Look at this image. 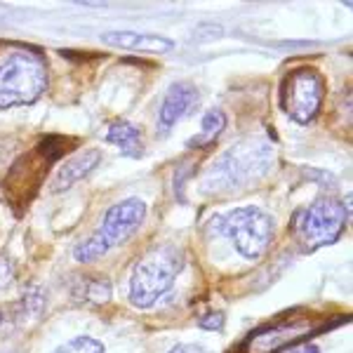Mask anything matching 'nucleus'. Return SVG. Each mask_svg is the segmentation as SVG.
<instances>
[{
    "label": "nucleus",
    "mask_w": 353,
    "mask_h": 353,
    "mask_svg": "<svg viewBox=\"0 0 353 353\" xmlns=\"http://www.w3.org/2000/svg\"><path fill=\"white\" fill-rule=\"evenodd\" d=\"M271 161L273 146L266 139L252 137V139L238 141L210 165L201 179V191L210 196H221V193H236L245 186H252L269 172Z\"/></svg>",
    "instance_id": "nucleus-1"
},
{
    "label": "nucleus",
    "mask_w": 353,
    "mask_h": 353,
    "mask_svg": "<svg viewBox=\"0 0 353 353\" xmlns=\"http://www.w3.org/2000/svg\"><path fill=\"white\" fill-rule=\"evenodd\" d=\"M184 269V254L174 245H153L137 259L130 276V301L137 309H151L172 290Z\"/></svg>",
    "instance_id": "nucleus-2"
},
{
    "label": "nucleus",
    "mask_w": 353,
    "mask_h": 353,
    "mask_svg": "<svg viewBox=\"0 0 353 353\" xmlns=\"http://www.w3.org/2000/svg\"><path fill=\"white\" fill-rule=\"evenodd\" d=\"M48 90V66L43 57L14 50L0 59V109L24 106L41 99Z\"/></svg>",
    "instance_id": "nucleus-3"
},
{
    "label": "nucleus",
    "mask_w": 353,
    "mask_h": 353,
    "mask_svg": "<svg viewBox=\"0 0 353 353\" xmlns=\"http://www.w3.org/2000/svg\"><path fill=\"white\" fill-rule=\"evenodd\" d=\"M217 236H226L245 259H259L276 236V221L259 208H238L210 221Z\"/></svg>",
    "instance_id": "nucleus-4"
},
{
    "label": "nucleus",
    "mask_w": 353,
    "mask_h": 353,
    "mask_svg": "<svg viewBox=\"0 0 353 353\" xmlns=\"http://www.w3.org/2000/svg\"><path fill=\"white\" fill-rule=\"evenodd\" d=\"M346 219H349L346 205L337 198L323 196L294 214L292 231L299 248L304 252H313V250H321L339 241V236L346 229Z\"/></svg>",
    "instance_id": "nucleus-5"
},
{
    "label": "nucleus",
    "mask_w": 353,
    "mask_h": 353,
    "mask_svg": "<svg viewBox=\"0 0 353 353\" xmlns=\"http://www.w3.org/2000/svg\"><path fill=\"white\" fill-rule=\"evenodd\" d=\"M325 94V85L316 68L299 66L285 76L281 85V106L294 123H311L318 116Z\"/></svg>",
    "instance_id": "nucleus-6"
},
{
    "label": "nucleus",
    "mask_w": 353,
    "mask_h": 353,
    "mask_svg": "<svg viewBox=\"0 0 353 353\" xmlns=\"http://www.w3.org/2000/svg\"><path fill=\"white\" fill-rule=\"evenodd\" d=\"M144 217H146V205L139 198H128V201L113 205L109 212H106L101 229L92 233V236L101 245V250L109 252L116 245H123L130 236H134Z\"/></svg>",
    "instance_id": "nucleus-7"
},
{
    "label": "nucleus",
    "mask_w": 353,
    "mask_h": 353,
    "mask_svg": "<svg viewBox=\"0 0 353 353\" xmlns=\"http://www.w3.org/2000/svg\"><path fill=\"white\" fill-rule=\"evenodd\" d=\"M52 158L54 156H45V146L31 151L24 158H19V163L10 170L8 184H5L10 201L14 198V193H21V196H24V191L28 193V196H33L38 186H41V181L45 176V170L50 168Z\"/></svg>",
    "instance_id": "nucleus-8"
},
{
    "label": "nucleus",
    "mask_w": 353,
    "mask_h": 353,
    "mask_svg": "<svg viewBox=\"0 0 353 353\" xmlns=\"http://www.w3.org/2000/svg\"><path fill=\"white\" fill-rule=\"evenodd\" d=\"M196 104H198V90L193 88V83L179 81V83L170 85L168 94H165V99H163L161 113H158V125H161L163 132L174 128L186 113L191 109H196Z\"/></svg>",
    "instance_id": "nucleus-9"
},
{
    "label": "nucleus",
    "mask_w": 353,
    "mask_h": 353,
    "mask_svg": "<svg viewBox=\"0 0 353 353\" xmlns=\"http://www.w3.org/2000/svg\"><path fill=\"white\" fill-rule=\"evenodd\" d=\"M101 161V153L97 149H90V151H83V153H76V156L71 158V161H66L64 165L59 168V172L54 174L52 184H50V189L52 191H66L71 189L76 181H81L83 176H88L92 170L99 165Z\"/></svg>",
    "instance_id": "nucleus-10"
},
{
    "label": "nucleus",
    "mask_w": 353,
    "mask_h": 353,
    "mask_svg": "<svg viewBox=\"0 0 353 353\" xmlns=\"http://www.w3.org/2000/svg\"><path fill=\"white\" fill-rule=\"evenodd\" d=\"M101 41L109 45H118L125 50H139V52H170L174 50V41L163 36H153V33H132V31H109L101 36Z\"/></svg>",
    "instance_id": "nucleus-11"
},
{
    "label": "nucleus",
    "mask_w": 353,
    "mask_h": 353,
    "mask_svg": "<svg viewBox=\"0 0 353 353\" xmlns=\"http://www.w3.org/2000/svg\"><path fill=\"white\" fill-rule=\"evenodd\" d=\"M106 141L113 146H118L125 156L130 158H139L144 153V141H141V132L128 121H118L113 123L106 132Z\"/></svg>",
    "instance_id": "nucleus-12"
},
{
    "label": "nucleus",
    "mask_w": 353,
    "mask_h": 353,
    "mask_svg": "<svg viewBox=\"0 0 353 353\" xmlns=\"http://www.w3.org/2000/svg\"><path fill=\"white\" fill-rule=\"evenodd\" d=\"M224 128H226V116H224V111H219V109L208 111V113L203 116L201 132H198V137H193V139L189 141V146H191V149H201V146L212 144V141L221 134V130H224Z\"/></svg>",
    "instance_id": "nucleus-13"
},
{
    "label": "nucleus",
    "mask_w": 353,
    "mask_h": 353,
    "mask_svg": "<svg viewBox=\"0 0 353 353\" xmlns=\"http://www.w3.org/2000/svg\"><path fill=\"white\" fill-rule=\"evenodd\" d=\"M76 297L88 304H106L111 299V285L104 278H83L76 285Z\"/></svg>",
    "instance_id": "nucleus-14"
},
{
    "label": "nucleus",
    "mask_w": 353,
    "mask_h": 353,
    "mask_svg": "<svg viewBox=\"0 0 353 353\" xmlns=\"http://www.w3.org/2000/svg\"><path fill=\"white\" fill-rule=\"evenodd\" d=\"M52 353H104V344L92 337H76L66 344L57 346Z\"/></svg>",
    "instance_id": "nucleus-15"
},
{
    "label": "nucleus",
    "mask_w": 353,
    "mask_h": 353,
    "mask_svg": "<svg viewBox=\"0 0 353 353\" xmlns=\"http://www.w3.org/2000/svg\"><path fill=\"white\" fill-rule=\"evenodd\" d=\"M12 278H14V269H12V264H10L5 257H0V290H5L12 283Z\"/></svg>",
    "instance_id": "nucleus-16"
},
{
    "label": "nucleus",
    "mask_w": 353,
    "mask_h": 353,
    "mask_svg": "<svg viewBox=\"0 0 353 353\" xmlns=\"http://www.w3.org/2000/svg\"><path fill=\"white\" fill-rule=\"evenodd\" d=\"M221 33H224V31H221V26H217V24H201V26H198L196 28V38H198V41H205V38H217V36H221Z\"/></svg>",
    "instance_id": "nucleus-17"
},
{
    "label": "nucleus",
    "mask_w": 353,
    "mask_h": 353,
    "mask_svg": "<svg viewBox=\"0 0 353 353\" xmlns=\"http://www.w3.org/2000/svg\"><path fill=\"white\" fill-rule=\"evenodd\" d=\"M221 323H224V316L221 313H212V316H205L201 321V327L205 330H219Z\"/></svg>",
    "instance_id": "nucleus-18"
},
{
    "label": "nucleus",
    "mask_w": 353,
    "mask_h": 353,
    "mask_svg": "<svg viewBox=\"0 0 353 353\" xmlns=\"http://www.w3.org/2000/svg\"><path fill=\"white\" fill-rule=\"evenodd\" d=\"M168 353H205L198 344H176L174 349H170Z\"/></svg>",
    "instance_id": "nucleus-19"
},
{
    "label": "nucleus",
    "mask_w": 353,
    "mask_h": 353,
    "mask_svg": "<svg viewBox=\"0 0 353 353\" xmlns=\"http://www.w3.org/2000/svg\"><path fill=\"white\" fill-rule=\"evenodd\" d=\"M301 353H321V351H318V346H306Z\"/></svg>",
    "instance_id": "nucleus-20"
},
{
    "label": "nucleus",
    "mask_w": 353,
    "mask_h": 353,
    "mask_svg": "<svg viewBox=\"0 0 353 353\" xmlns=\"http://www.w3.org/2000/svg\"><path fill=\"white\" fill-rule=\"evenodd\" d=\"M290 353H299V351H290Z\"/></svg>",
    "instance_id": "nucleus-21"
}]
</instances>
